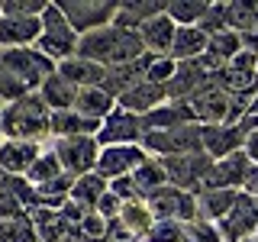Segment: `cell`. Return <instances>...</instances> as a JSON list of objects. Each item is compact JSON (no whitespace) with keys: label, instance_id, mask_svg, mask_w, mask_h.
<instances>
[{"label":"cell","instance_id":"1","mask_svg":"<svg viewBox=\"0 0 258 242\" xmlns=\"http://www.w3.org/2000/svg\"><path fill=\"white\" fill-rule=\"evenodd\" d=\"M55 75V65L32 48H0V100L13 103Z\"/></svg>","mask_w":258,"mask_h":242},{"label":"cell","instance_id":"2","mask_svg":"<svg viewBox=\"0 0 258 242\" xmlns=\"http://www.w3.org/2000/svg\"><path fill=\"white\" fill-rule=\"evenodd\" d=\"M142 39L136 29H116V26H103L87 32L84 39H78V58H87L94 65H129L136 58H142Z\"/></svg>","mask_w":258,"mask_h":242},{"label":"cell","instance_id":"3","mask_svg":"<svg viewBox=\"0 0 258 242\" xmlns=\"http://www.w3.org/2000/svg\"><path fill=\"white\" fill-rule=\"evenodd\" d=\"M48 119H52V113L42 103V97L26 94L20 100L7 103V110L0 113V133L16 142H32L48 133Z\"/></svg>","mask_w":258,"mask_h":242},{"label":"cell","instance_id":"4","mask_svg":"<svg viewBox=\"0 0 258 242\" xmlns=\"http://www.w3.org/2000/svg\"><path fill=\"white\" fill-rule=\"evenodd\" d=\"M39 45H42V55L48 62L52 58H71V52L78 48V32L68 26V20L61 16L58 4H48L42 10V32H39L36 39Z\"/></svg>","mask_w":258,"mask_h":242},{"label":"cell","instance_id":"5","mask_svg":"<svg viewBox=\"0 0 258 242\" xmlns=\"http://www.w3.org/2000/svg\"><path fill=\"white\" fill-rule=\"evenodd\" d=\"M220 239H229V242H242L248 232L258 226V200L252 194H236L232 207L220 216Z\"/></svg>","mask_w":258,"mask_h":242},{"label":"cell","instance_id":"6","mask_svg":"<svg viewBox=\"0 0 258 242\" xmlns=\"http://www.w3.org/2000/svg\"><path fill=\"white\" fill-rule=\"evenodd\" d=\"M55 158L68 174H87L97 168V142L91 136H68L55 142Z\"/></svg>","mask_w":258,"mask_h":242},{"label":"cell","instance_id":"7","mask_svg":"<svg viewBox=\"0 0 258 242\" xmlns=\"http://www.w3.org/2000/svg\"><path fill=\"white\" fill-rule=\"evenodd\" d=\"M116 7L119 4H91V0H78V4H58L61 16L68 20V26L75 32H94L100 26H107V23L116 16Z\"/></svg>","mask_w":258,"mask_h":242},{"label":"cell","instance_id":"8","mask_svg":"<svg viewBox=\"0 0 258 242\" xmlns=\"http://www.w3.org/2000/svg\"><path fill=\"white\" fill-rule=\"evenodd\" d=\"M149 213L155 216H171V220H194V213H197V204H194V197L187 191L181 188H158L149 194Z\"/></svg>","mask_w":258,"mask_h":242},{"label":"cell","instance_id":"9","mask_svg":"<svg viewBox=\"0 0 258 242\" xmlns=\"http://www.w3.org/2000/svg\"><path fill=\"white\" fill-rule=\"evenodd\" d=\"M248 177V158L242 152H232L223 161L210 165V171L204 174V188L207 191H232V184H242Z\"/></svg>","mask_w":258,"mask_h":242},{"label":"cell","instance_id":"10","mask_svg":"<svg viewBox=\"0 0 258 242\" xmlns=\"http://www.w3.org/2000/svg\"><path fill=\"white\" fill-rule=\"evenodd\" d=\"M142 136V119L129 110H113L107 116V123L97 129V142H119V145H129L133 139Z\"/></svg>","mask_w":258,"mask_h":242},{"label":"cell","instance_id":"11","mask_svg":"<svg viewBox=\"0 0 258 242\" xmlns=\"http://www.w3.org/2000/svg\"><path fill=\"white\" fill-rule=\"evenodd\" d=\"M210 161L207 155H197V152H190V155L184 158H165L161 161V168H165V177L174 184H184V188H194V184H204V174L210 171Z\"/></svg>","mask_w":258,"mask_h":242},{"label":"cell","instance_id":"12","mask_svg":"<svg viewBox=\"0 0 258 242\" xmlns=\"http://www.w3.org/2000/svg\"><path fill=\"white\" fill-rule=\"evenodd\" d=\"M142 161H145L142 149H136V145H113V149H103V155H97V171L107 181V177L126 174L129 168H139Z\"/></svg>","mask_w":258,"mask_h":242},{"label":"cell","instance_id":"13","mask_svg":"<svg viewBox=\"0 0 258 242\" xmlns=\"http://www.w3.org/2000/svg\"><path fill=\"white\" fill-rule=\"evenodd\" d=\"M61 81H68L71 87H103V81H107V68L103 65H94L87 58H64L58 65V71H55Z\"/></svg>","mask_w":258,"mask_h":242},{"label":"cell","instance_id":"14","mask_svg":"<svg viewBox=\"0 0 258 242\" xmlns=\"http://www.w3.org/2000/svg\"><path fill=\"white\" fill-rule=\"evenodd\" d=\"M242 139H245L242 126H220V123H213V126L200 129V142L207 145L204 152H210V155H216V158L232 155V149H239Z\"/></svg>","mask_w":258,"mask_h":242},{"label":"cell","instance_id":"15","mask_svg":"<svg viewBox=\"0 0 258 242\" xmlns=\"http://www.w3.org/2000/svg\"><path fill=\"white\" fill-rule=\"evenodd\" d=\"M42 152H39L36 142H16V139H7L0 142V171L7 174H20V171H29L32 161H36Z\"/></svg>","mask_w":258,"mask_h":242},{"label":"cell","instance_id":"16","mask_svg":"<svg viewBox=\"0 0 258 242\" xmlns=\"http://www.w3.org/2000/svg\"><path fill=\"white\" fill-rule=\"evenodd\" d=\"M165 100H168V91L161 84H149V81H142V84H136V87H126V91L119 94V103H123V110H129V113H152Z\"/></svg>","mask_w":258,"mask_h":242},{"label":"cell","instance_id":"17","mask_svg":"<svg viewBox=\"0 0 258 242\" xmlns=\"http://www.w3.org/2000/svg\"><path fill=\"white\" fill-rule=\"evenodd\" d=\"M42 32V20L36 16H0V45L20 48L29 39H39Z\"/></svg>","mask_w":258,"mask_h":242},{"label":"cell","instance_id":"18","mask_svg":"<svg viewBox=\"0 0 258 242\" xmlns=\"http://www.w3.org/2000/svg\"><path fill=\"white\" fill-rule=\"evenodd\" d=\"M139 39H142V45H145V48H152V52L171 55V45H174V23L168 20L165 13H161V16H155V20L142 23Z\"/></svg>","mask_w":258,"mask_h":242},{"label":"cell","instance_id":"19","mask_svg":"<svg viewBox=\"0 0 258 242\" xmlns=\"http://www.w3.org/2000/svg\"><path fill=\"white\" fill-rule=\"evenodd\" d=\"M97 129H100L97 119H87V116H81L75 110H58V113H52V119H48V133H55L58 139H68V136H91Z\"/></svg>","mask_w":258,"mask_h":242},{"label":"cell","instance_id":"20","mask_svg":"<svg viewBox=\"0 0 258 242\" xmlns=\"http://www.w3.org/2000/svg\"><path fill=\"white\" fill-rule=\"evenodd\" d=\"M110 110H113V94H107L103 87H78L75 91V113H81V116L100 119Z\"/></svg>","mask_w":258,"mask_h":242},{"label":"cell","instance_id":"21","mask_svg":"<svg viewBox=\"0 0 258 242\" xmlns=\"http://www.w3.org/2000/svg\"><path fill=\"white\" fill-rule=\"evenodd\" d=\"M207 52V36L200 32L197 26H181L174 29V45H171V55L181 62H194L197 55Z\"/></svg>","mask_w":258,"mask_h":242},{"label":"cell","instance_id":"22","mask_svg":"<svg viewBox=\"0 0 258 242\" xmlns=\"http://www.w3.org/2000/svg\"><path fill=\"white\" fill-rule=\"evenodd\" d=\"M42 103L52 107L55 113H58V110H71V107H75V87H71L68 81H61L58 75H48L42 81Z\"/></svg>","mask_w":258,"mask_h":242},{"label":"cell","instance_id":"23","mask_svg":"<svg viewBox=\"0 0 258 242\" xmlns=\"http://www.w3.org/2000/svg\"><path fill=\"white\" fill-rule=\"evenodd\" d=\"M161 10H165V4H123L116 7V29H129V26H142V23L155 20V16H161Z\"/></svg>","mask_w":258,"mask_h":242},{"label":"cell","instance_id":"24","mask_svg":"<svg viewBox=\"0 0 258 242\" xmlns=\"http://www.w3.org/2000/svg\"><path fill=\"white\" fill-rule=\"evenodd\" d=\"M207 52L213 55L216 62H229V58H236V55L242 52V42H239V32H229V29H223V32H216V36H210L207 39Z\"/></svg>","mask_w":258,"mask_h":242},{"label":"cell","instance_id":"25","mask_svg":"<svg viewBox=\"0 0 258 242\" xmlns=\"http://www.w3.org/2000/svg\"><path fill=\"white\" fill-rule=\"evenodd\" d=\"M119 216H123V223H126L129 232L152 229V213H149V207L139 204V200H126V204H119Z\"/></svg>","mask_w":258,"mask_h":242},{"label":"cell","instance_id":"26","mask_svg":"<svg viewBox=\"0 0 258 242\" xmlns=\"http://www.w3.org/2000/svg\"><path fill=\"white\" fill-rule=\"evenodd\" d=\"M103 177L100 174H81L78 184L71 188V200H78V204H97V200L103 197Z\"/></svg>","mask_w":258,"mask_h":242},{"label":"cell","instance_id":"27","mask_svg":"<svg viewBox=\"0 0 258 242\" xmlns=\"http://www.w3.org/2000/svg\"><path fill=\"white\" fill-rule=\"evenodd\" d=\"M165 181H168V177H165V168H161L158 161H142V165L136 168V174H133V184L139 191H149V194L158 191Z\"/></svg>","mask_w":258,"mask_h":242},{"label":"cell","instance_id":"28","mask_svg":"<svg viewBox=\"0 0 258 242\" xmlns=\"http://www.w3.org/2000/svg\"><path fill=\"white\" fill-rule=\"evenodd\" d=\"M58 174H61V165H58V158H55V152H42L29 168V181L32 184H48Z\"/></svg>","mask_w":258,"mask_h":242},{"label":"cell","instance_id":"29","mask_svg":"<svg viewBox=\"0 0 258 242\" xmlns=\"http://www.w3.org/2000/svg\"><path fill=\"white\" fill-rule=\"evenodd\" d=\"M232 200H236V191H207L204 200L197 204V213H204V216H223L226 210L232 207Z\"/></svg>","mask_w":258,"mask_h":242},{"label":"cell","instance_id":"30","mask_svg":"<svg viewBox=\"0 0 258 242\" xmlns=\"http://www.w3.org/2000/svg\"><path fill=\"white\" fill-rule=\"evenodd\" d=\"M0 242H36V232H32L26 216L0 220Z\"/></svg>","mask_w":258,"mask_h":242},{"label":"cell","instance_id":"31","mask_svg":"<svg viewBox=\"0 0 258 242\" xmlns=\"http://www.w3.org/2000/svg\"><path fill=\"white\" fill-rule=\"evenodd\" d=\"M168 10V20H177L181 26H190V23H197V20H204V13L210 10V4H168L165 7Z\"/></svg>","mask_w":258,"mask_h":242},{"label":"cell","instance_id":"32","mask_svg":"<svg viewBox=\"0 0 258 242\" xmlns=\"http://www.w3.org/2000/svg\"><path fill=\"white\" fill-rule=\"evenodd\" d=\"M171 78H174V62L171 58H155V62H149V68H145V81H149V84L165 87Z\"/></svg>","mask_w":258,"mask_h":242},{"label":"cell","instance_id":"33","mask_svg":"<svg viewBox=\"0 0 258 242\" xmlns=\"http://www.w3.org/2000/svg\"><path fill=\"white\" fill-rule=\"evenodd\" d=\"M187 239L190 242H220V232L213 229V226H207V223H187Z\"/></svg>","mask_w":258,"mask_h":242},{"label":"cell","instance_id":"34","mask_svg":"<svg viewBox=\"0 0 258 242\" xmlns=\"http://www.w3.org/2000/svg\"><path fill=\"white\" fill-rule=\"evenodd\" d=\"M181 232H184L181 226L168 220V223H158L155 229H152V239H155V242H177V239H181Z\"/></svg>","mask_w":258,"mask_h":242},{"label":"cell","instance_id":"35","mask_svg":"<svg viewBox=\"0 0 258 242\" xmlns=\"http://www.w3.org/2000/svg\"><path fill=\"white\" fill-rule=\"evenodd\" d=\"M113 197H129V200H139V188L133 184V177H116V181H113Z\"/></svg>","mask_w":258,"mask_h":242},{"label":"cell","instance_id":"36","mask_svg":"<svg viewBox=\"0 0 258 242\" xmlns=\"http://www.w3.org/2000/svg\"><path fill=\"white\" fill-rule=\"evenodd\" d=\"M242 155L245 158H252V161H258V129H248L245 133V139H242Z\"/></svg>","mask_w":258,"mask_h":242},{"label":"cell","instance_id":"37","mask_svg":"<svg viewBox=\"0 0 258 242\" xmlns=\"http://www.w3.org/2000/svg\"><path fill=\"white\" fill-rule=\"evenodd\" d=\"M81 226H84L87 236H107V223L97 220V216H84V220H81Z\"/></svg>","mask_w":258,"mask_h":242},{"label":"cell","instance_id":"38","mask_svg":"<svg viewBox=\"0 0 258 242\" xmlns=\"http://www.w3.org/2000/svg\"><path fill=\"white\" fill-rule=\"evenodd\" d=\"M239 42H242V48H245L248 55H255V58H258V26H255V29H248V32H242Z\"/></svg>","mask_w":258,"mask_h":242},{"label":"cell","instance_id":"39","mask_svg":"<svg viewBox=\"0 0 258 242\" xmlns=\"http://www.w3.org/2000/svg\"><path fill=\"white\" fill-rule=\"evenodd\" d=\"M119 197H113V194H103L100 200H97V210H100L103 216H113V213H119V204H116Z\"/></svg>","mask_w":258,"mask_h":242},{"label":"cell","instance_id":"40","mask_svg":"<svg viewBox=\"0 0 258 242\" xmlns=\"http://www.w3.org/2000/svg\"><path fill=\"white\" fill-rule=\"evenodd\" d=\"M242 242H258V239H242Z\"/></svg>","mask_w":258,"mask_h":242}]
</instances>
